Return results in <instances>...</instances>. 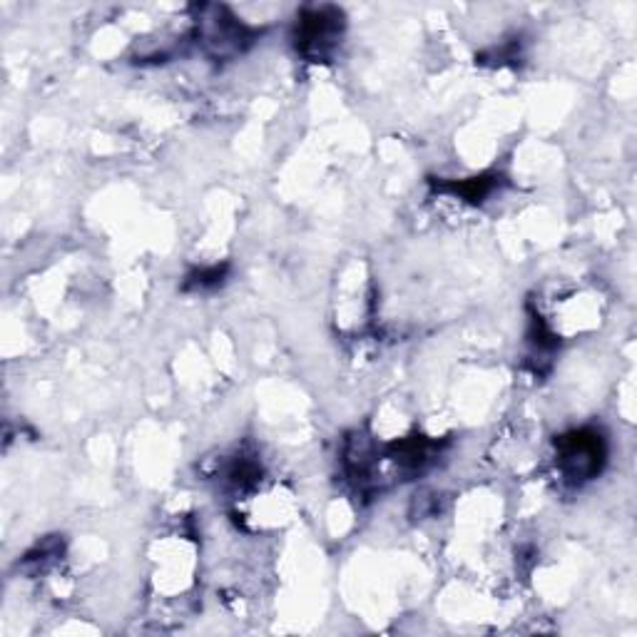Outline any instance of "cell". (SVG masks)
<instances>
[{"instance_id": "cell-1", "label": "cell", "mask_w": 637, "mask_h": 637, "mask_svg": "<svg viewBox=\"0 0 637 637\" xmlns=\"http://www.w3.org/2000/svg\"><path fill=\"white\" fill-rule=\"evenodd\" d=\"M603 461V441L595 434H576L563 441L560 464L570 478L593 476Z\"/></svg>"}]
</instances>
